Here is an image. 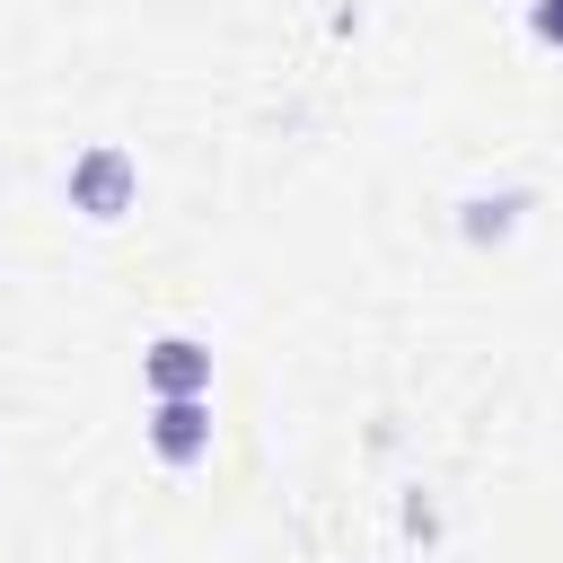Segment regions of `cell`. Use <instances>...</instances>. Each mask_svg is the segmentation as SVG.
<instances>
[{
    "label": "cell",
    "instance_id": "5",
    "mask_svg": "<svg viewBox=\"0 0 563 563\" xmlns=\"http://www.w3.org/2000/svg\"><path fill=\"white\" fill-rule=\"evenodd\" d=\"M528 35H537L545 53H563V0H528Z\"/></svg>",
    "mask_w": 563,
    "mask_h": 563
},
{
    "label": "cell",
    "instance_id": "2",
    "mask_svg": "<svg viewBox=\"0 0 563 563\" xmlns=\"http://www.w3.org/2000/svg\"><path fill=\"white\" fill-rule=\"evenodd\" d=\"M141 440L158 466H202L211 457V396H150Z\"/></svg>",
    "mask_w": 563,
    "mask_h": 563
},
{
    "label": "cell",
    "instance_id": "4",
    "mask_svg": "<svg viewBox=\"0 0 563 563\" xmlns=\"http://www.w3.org/2000/svg\"><path fill=\"white\" fill-rule=\"evenodd\" d=\"M528 211V194H501V202H466V238H510Z\"/></svg>",
    "mask_w": 563,
    "mask_h": 563
},
{
    "label": "cell",
    "instance_id": "1",
    "mask_svg": "<svg viewBox=\"0 0 563 563\" xmlns=\"http://www.w3.org/2000/svg\"><path fill=\"white\" fill-rule=\"evenodd\" d=\"M62 202L88 220V229H114L132 202H141V158L123 141H88L70 167H62Z\"/></svg>",
    "mask_w": 563,
    "mask_h": 563
},
{
    "label": "cell",
    "instance_id": "3",
    "mask_svg": "<svg viewBox=\"0 0 563 563\" xmlns=\"http://www.w3.org/2000/svg\"><path fill=\"white\" fill-rule=\"evenodd\" d=\"M141 387L150 396H211V343L202 334H158L141 352Z\"/></svg>",
    "mask_w": 563,
    "mask_h": 563
}]
</instances>
